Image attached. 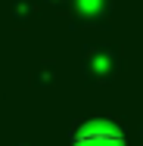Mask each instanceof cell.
Returning <instances> with one entry per match:
<instances>
[{"label":"cell","instance_id":"obj_1","mask_svg":"<svg viewBox=\"0 0 143 146\" xmlns=\"http://www.w3.org/2000/svg\"><path fill=\"white\" fill-rule=\"evenodd\" d=\"M75 146H121V137L112 134V131L96 127V131H84V134H78Z\"/></svg>","mask_w":143,"mask_h":146}]
</instances>
